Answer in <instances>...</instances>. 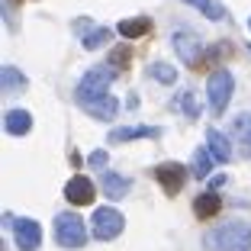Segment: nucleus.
Segmentation results:
<instances>
[{"mask_svg":"<svg viewBox=\"0 0 251 251\" xmlns=\"http://www.w3.org/2000/svg\"><path fill=\"white\" fill-rule=\"evenodd\" d=\"M206 248L213 251H248L251 248V226L248 222H226L206 235Z\"/></svg>","mask_w":251,"mask_h":251,"instance_id":"f257e3e1","label":"nucleus"},{"mask_svg":"<svg viewBox=\"0 0 251 251\" xmlns=\"http://www.w3.org/2000/svg\"><path fill=\"white\" fill-rule=\"evenodd\" d=\"M113 74H116V68H103V65H100V68H90L81 81H77V90H74L77 103L87 106V103H94V100L110 97L106 90H110V84H113Z\"/></svg>","mask_w":251,"mask_h":251,"instance_id":"f03ea898","label":"nucleus"},{"mask_svg":"<svg viewBox=\"0 0 251 251\" xmlns=\"http://www.w3.org/2000/svg\"><path fill=\"white\" fill-rule=\"evenodd\" d=\"M55 238H58L61 248H81L87 242V229H84V219L77 213H61L55 219Z\"/></svg>","mask_w":251,"mask_h":251,"instance_id":"7ed1b4c3","label":"nucleus"},{"mask_svg":"<svg viewBox=\"0 0 251 251\" xmlns=\"http://www.w3.org/2000/svg\"><path fill=\"white\" fill-rule=\"evenodd\" d=\"M174 49H177V55L184 58V65H190V68H203V61L209 58V52H203V42L197 39V32H190V29H177L174 32Z\"/></svg>","mask_w":251,"mask_h":251,"instance_id":"20e7f679","label":"nucleus"},{"mask_svg":"<svg viewBox=\"0 0 251 251\" xmlns=\"http://www.w3.org/2000/svg\"><path fill=\"white\" fill-rule=\"evenodd\" d=\"M206 94H209V110L216 116H222L226 106H229V97H232V74L226 68L213 71V77L206 81Z\"/></svg>","mask_w":251,"mask_h":251,"instance_id":"39448f33","label":"nucleus"},{"mask_svg":"<svg viewBox=\"0 0 251 251\" xmlns=\"http://www.w3.org/2000/svg\"><path fill=\"white\" fill-rule=\"evenodd\" d=\"M123 226H126L123 213L113 206H100L94 213V238H100V242H113L123 232Z\"/></svg>","mask_w":251,"mask_h":251,"instance_id":"423d86ee","label":"nucleus"},{"mask_svg":"<svg viewBox=\"0 0 251 251\" xmlns=\"http://www.w3.org/2000/svg\"><path fill=\"white\" fill-rule=\"evenodd\" d=\"M7 222L13 226L20 251H39V245H42V229H39L36 219H13V216H7Z\"/></svg>","mask_w":251,"mask_h":251,"instance_id":"0eeeda50","label":"nucleus"},{"mask_svg":"<svg viewBox=\"0 0 251 251\" xmlns=\"http://www.w3.org/2000/svg\"><path fill=\"white\" fill-rule=\"evenodd\" d=\"M155 180L164 187L168 197H174V193H180V187H184L187 171H184V164H177V161H164V164L155 168Z\"/></svg>","mask_w":251,"mask_h":251,"instance_id":"6e6552de","label":"nucleus"},{"mask_svg":"<svg viewBox=\"0 0 251 251\" xmlns=\"http://www.w3.org/2000/svg\"><path fill=\"white\" fill-rule=\"evenodd\" d=\"M94 197H97V190H94V184H90L87 177H71L65 184V200L71 203V206H90L94 203Z\"/></svg>","mask_w":251,"mask_h":251,"instance_id":"1a4fd4ad","label":"nucleus"},{"mask_svg":"<svg viewBox=\"0 0 251 251\" xmlns=\"http://www.w3.org/2000/svg\"><path fill=\"white\" fill-rule=\"evenodd\" d=\"M161 129L158 126H123V129H113L110 142L113 145H123V142H132V139H158Z\"/></svg>","mask_w":251,"mask_h":251,"instance_id":"9d476101","label":"nucleus"},{"mask_svg":"<svg viewBox=\"0 0 251 251\" xmlns=\"http://www.w3.org/2000/svg\"><path fill=\"white\" fill-rule=\"evenodd\" d=\"M232 132H235L242 158H251V113H242V116L232 123Z\"/></svg>","mask_w":251,"mask_h":251,"instance_id":"9b49d317","label":"nucleus"},{"mask_svg":"<svg viewBox=\"0 0 251 251\" xmlns=\"http://www.w3.org/2000/svg\"><path fill=\"white\" fill-rule=\"evenodd\" d=\"M206 148L213 151V158L216 161H232V145H229V139L219 132V129H206Z\"/></svg>","mask_w":251,"mask_h":251,"instance_id":"f8f14e48","label":"nucleus"},{"mask_svg":"<svg viewBox=\"0 0 251 251\" xmlns=\"http://www.w3.org/2000/svg\"><path fill=\"white\" fill-rule=\"evenodd\" d=\"M3 129H7L10 135H26L32 129V116L26 110H7V116H3Z\"/></svg>","mask_w":251,"mask_h":251,"instance_id":"ddd939ff","label":"nucleus"},{"mask_svg":"<svg viewBox=\"0 0 251 251\" xmlns=\"http://www.w3.org/2000/svg\"><path fill=\"white\" fill-rule=\"evenodd\" d=\"M103 193L110 200H123L129 193V180L123 174H116V171H103Z\"/></svg>","mask_w":251,"mask_h":251,"instance_id":"4468645a","label":"nucleus"},{"mask_svg":"<svg viewBox=\"0 0 251 251\" xmlns=\"http://www.w3.org/2000/svg\"><path fill=\"white\" fill-rule=\"evenodd\" d=\"M222 200L216 197V193H200L197 200H193V213H197V219H213L216 213H219Z\"/></svg>","mask_w":251,"mask_h":251,"instance_id":"2eb2a0df","label":"nucleus"},{"mask_svg":"<svg viewBox=\"0 0 251 251\" xmlns=\"http://www.w3.org/2000/svg\"><path fill=\"white\" fill-rule=\"evenodd\" d=\"M84 110H87L94 119H106V123H110V119H116L119 103L113 100V97H103V100H94V103H87Z\"/></svg>","mask_w":251,"mask_h":251,"instance_id":"dca6fc26","label":"nucleus"},{"mask_svg":"<svg viewBox=\"0 0 251 251\" xmlns=\"http://www.w3.org/2000/svg\"><path fill=\"white\" fill-rule=\"evenodd\" d=\"M23 87H26V77H23L13 65L0 68V90H3V94H16V90H23Z\"/></svg>","mask_w":251,"mask_h":251,"instance_id":"f3484780","label":"nucleus"},{"mask_svg":"<svg viewBox=\"0 0 251 251\" xmlns=\"http://www.w3.org/2000/svg\"><path fill=\"white\" fill-rule=\"evenodd\" d=\"M119 32H123L126 39H139V36H145L148 29H151V20H148V16H135V20H123L116 26Z\"/></svg>","mask_w":251,"mask_h":251,"instance_id":"a211bd4d","label":"nucleus"},{"mask_svg":"<svg viewBox=\"0 0 251 251\" xmlns=\"http://www.w3.org/2000/svg\"><path fill=\"white\" fill-rule=\"evenodd\" d=\"M213 151L209 148H197V155H193V177H209V171H213Z\"/></svg>","mask_w":251,"mask_h":251,"instance_id":"6ab92c4d","label":"nucleus"},{"mask_svg":"<svg viewBox=\"0 0 251 251\" xmlns=\"http://www.w3.org/2000/svg\"><path fill=\"white\" fill-rule=\"evenodd\" d=\"M180 3H190V7H197L203 16H209V20H226V7H219L216 0H180Z\"/></svg>","mask_w":251,"mask_h":251,"instance_id":"aec40b11","label":"nucleus"},{"mask_svg":"<svg viewBox=\"0 0 251 251\" xmlns=\"http://www.w3.org/2000/svg\"><path fill=\"white\" fill-rule=\"evenodd\" d=\"M148 77H155L158 84H174L177 81V71H174V65L155 61V65H148Z\"/></svg>","mask_w":251,"mask_h":251,"instance_id":"412c9836","label":"nucleus"},{"mask_svg":"<svg viewBox=\"0 0 251 251\" xmlns=\"http://www.w3.org/2000/svg\"><path fill=\"white\" fill-rule=\"evenodd\" d=\"M110 36H113V29H90V32H84V49H90V52H94V49H100V45H106L110 42Z\"/></svg>","mask_w":251,"mask_h":251,"instance_id":"4be33fe9","label":"nucleus"},{"mask_svg":"<svg viewBox=\"0 0 251 251\" xmlns=\"http://www.w3.org/2000/svg\"><path fill=\"white\" fill-rule=\"evenodd\" d=\"M129 61H132V52H129V45H116L110 55V68H116V71H123V68H129Z\"/></svg>","mask_w":251,"mask_h":251,"instance_id":"5701e85b","label":"nucleus"},{"mask_svg":"<svg viewBox=\"0 0 251 251\" xmlns=\"http://www.w3.org/2000/svg\"><path fill=\"white\" fill-rule=\"evenodd\" d=\"M174 106H177V110H184V113H187V116H190V119H197V116H200V106H197V97H193V94H190V90H187V94H180V97H177V100H174Z\"/></svg>","mask_w":251,"mask_h":251,"instance_id":"b1692460","label":"nucleus"},{"mask_svg":"<svg viewBox=\"0 0 251 251\" xmlns=\"http://www.w3.org/2000/svg\"><path fill=\"white\" fill-rule=\"evenodd\" d=\"M87 161H90V168H97V171H103V168H106V161H110V155H106L103 148H100V151H94V155H90Z\"/></svg>","mask_w":251,"mask_h":251,"instance_id":"393cba45","label":"nucleus"},{"mask_svg":"<svg viewBox=\"0 0 251 251\" xmlns=\"http://www.w3.org/2000/svg\"><path fill=\"white\" fill-rule=\"evenodd\" d=\"M248 49H251V45H248Z\"/></svg>","mask_w":251,"mask_h":251,"instance_id":"a878e982","label":"nucleus"},{"mask_svg":"<svg viewBox=\"0 0 251 251\" xmlns=\"http://www.w3.org/2000/svg\"><path fill=\"white\" fill-rule=\"evenodd\" d=\"M248 26H251V23H248Z\"/></svg>","mask_w":251,"mask_h":251,"instance_id":"bb28decb","label":"nucleus"}]
</instances>
